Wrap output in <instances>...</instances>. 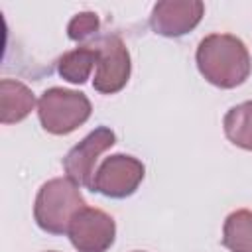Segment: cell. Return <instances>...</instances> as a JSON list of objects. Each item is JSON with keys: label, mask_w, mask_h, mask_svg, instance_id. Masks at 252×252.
I'll return each instance as SVG.
<instances>
[{"label": "cell", "mask_w": 252, "mask_h": 252, "mask_svg": "<svg viewBox=\"0 0 252 252\" xmlns=\"http://www.w3.org/2000/svg\"><path fill=\"white\" fill-rule=\"evenodd\" d=\"M197 65L203 77L220 87L232 89L250 73V57L244 43L230 33H213L199 43Z\"/></svg>", "instance_id": "obj_1"}, {"label": "cell", "mask_w": 252, "mask_h": 252, "mask_svg": "<svg viewBox=\"0 0 252 252\" xmlns=\"http://www.w3.org/2000/svg\"><path fill=\"white\" fill-rule=\"evenodd\" d=\"M85 207L87 205L79 193V185L69 177H59L47 181L39 189L33 215L43 230L63 234L69 230L73 217Z\"/></svg>", "instance_id": "obj_2"}, {"label": "cell", "mask_w": 252, "mask_h": 252, "mask_svg": "<svg viewBox=\"0 0 252 252\" xmlns=\"http://www.w3.org/2000/svg\"><path fill=\"white\" fill-rule=\"evenodd\" d=\"M37 114L51 134H69L91 116V102L83 93L49 89L39 96Z\"/></svg>", "instance_id": "obj_3"}, {"label": "cell", "mask_w": 252, "mask_h": 252, "mask_svg": "<svg viewBox=\"0 0 252 252\" xmlns=\"http://www.w3.org/2000/svg\"><path fill=\"white\" fill-rule=\"evenodd\" d=\"M96 73L94 89L104 94L120 91L130 75V55L118 35H104L96 43Z\"/></svg>", "instance_id": "obj_4"}, {"label": "cell", "mask_w": 252, "mask_h": 252, "mask_svg": "<svg viewBox=\"0 0 252 252\" xmlns=\"http://www.w3.org/2000/svg\"><path fill=\"white\" fill-rule=\"evenodd\" d=\"M144 179V165L132 156H110L106 158L93 177V191H98L106 197H126L136 191Z\"/></svg>", "instance_id": "obj_5"}, {"label": "cell", "mask_w": 252, "mask_h": 252, "mask_svg": "<svg viewBox=\"0 0 252 252\" xmlns=\"http://www.w3.org/2000/svg\"><path fill=\"white\" fill-rule=\"evenodd\" d=\"M67 234L79 252H104L114 240V220L98 209L85 207L73 217Z\"/></svg>", "instance_id": "obj_6"}, {"label": "cell", "mask_w": 252, "mask_h": 252, "mask_svg": "<svg viewBox=\"0 0 252 252\" xmlns=\"http://www.w3.org/2000/svg\"><path fill=\"white\" fill-rule=\"evenodd\" d=\"M114 144V132L110 128H96L91 132L79 146H75L63 159V167L67 177L73 179L77 185H93L94 177V163L98 156Z\"/></svg>", "instance_id": "obj_7"}, {"label": "cell", "mask_w": 252, "mask_h": 252, "mask_svg": "<svg viewBox=\"0 0 252 252\" xmlns=\"http://www.w3.org/2000/svg\"><path fill=\"white\" fill-rule=\"evenodd\" d=\"M203 2H158L152 12V28L161 35H183L203 16Z\"/></svg>", "instance_id": "obj_8"}, {"label": "cell", "mask_w": 252, "mask_h": 252, "mask_svg": "<svg viewBox=\"0 0 252 252\" xmlns=\"http://www.w3.org/2000/svg\"><path fill=\"white\" fill-rule=\"evenodd\" d=\"M33 104H35V98L24 83L12 81V79H4L0 83V120H2V124L20 122L22 118H26L32 112Z\"/></svg>", "instance_id": "obj_9"}, {"label": "cell", "mask_w": 252, "mask_h": 252, "mask_svg": "<svg viewBox=\"0 0 252 252\" xmlns=\"http://www.w3.org/2000/svg\"><path fill=\"white\" fill-rule=\"evenodd\" d=\"M222 244L230 252H252V211H236L226 217Z\"/></svg>", "instance_id": "obj_10"}, {"label": "cell", "mask_w": 252, "mask_h": 252, "mask_svg": "<svg viewBox=\"0 0 252 252\" xmlns=\"http://www.w3.org/2000/svg\"><path fill=\"white\" fill-rule=\"evenodd\" d=\"M94 67H96L94 45L77 47L59 59V75L71 83H85Z\"/></svg>", "instance_id": "obj_11"}, {"label": "cell", "mask_w": 252, "mask_h": 252, "mask_svg": "<svg viewBox=\"0 0 252 252\" xmlns=\"http://www.w3.org/2000/svg\"><path fill=\"white\" fill-rule=\"evenodd\" d=\"M226 138L244 150H252V100L230 108L224 116Z\"/></svg>", "instance_id": "obj_12"}, {"label": "cell", "mask_w": 252, "mask_h": 252, "mask_svg": "<svg viewBox=\"0 0 252 252\" xmlns=\"http://www.w3.org/2000/svg\"><path fill=\"white\" fill-rule=\"evenodd\" d=\"M98 28V20H96V14L93 12H85V14H79L71 20L69 24V37L79 41V39H85L89 37L93 32H96Z\"/></svg>", "instance_id": "obj_13"}]
</instances>
